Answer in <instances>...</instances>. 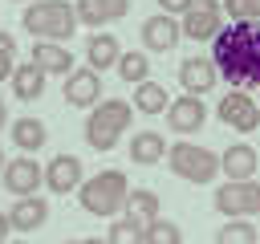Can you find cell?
Segmentation results:
<instances>
[{
	"label": "cell",
	"mask_w": 260,
	"mask_h": 244,
	"mask_svg": "<svg viewBox=\"0 0 260 244\" xmlns=\"http://www.w3.org/2000/svg\"><path fill=\"white\" fill-rule=\"evenodd\" d=\"M211 65L232 89H260V24L232 20L211 41Z\"/></svg>",
	"instance_id": "obj_1"
},
{
	"label": "cell",
	"mask_w": 260,
	"mask_h": 244,
	"mask_svg": "<svg viewBox=\"0 0 260 244\" xmlns=\"http://www.w3.org/2000/svg\"><path fill=\"white\" fill-rule=\"evenodd\" d=\"M126 199H130V179H126V171H98V175L85 179L81 191H77L81 211L102 216V220H118V216L126 211Z\"/></svg>",
	"instance_id": "obj_2"
},
{
	"label": "cell",
	"mask_w": 260,
	"mask_h": 244,
	"mask_svg": "<svg viewBox=\"0 0 260 244\" xmlns=\"http://www.w3.org/2000/svg\"><path fill=\"white\" fill-rule=\"evenodd\" d=\"M20 24H24V33H32V37H41V41L65 45L81 20H77V8H73L69 0H32V4L20 12Z\"/></svg>",
	"instance_id": "obj_3"
},
{
	"label": "cell",
	"mask_w": 260,
	"mask_h": 244,
	"mask_svg": "<svg viewBox=\"0 0 260 244\" xmlns=\"http://www.w3.org/2000/svg\"><path fill=\"white\" fill-rule=\"evenodd\" d=\"M130 122H134V102L106 98V102H98V106L85 114V142L106 155V150L118 146V138L130 130Z\"/></svg>",
	"instance_id": "obj_4"
},
{
	"label": "cell",
	"mask_w": 260,
	"mask_h": 244,
	"mask_svg": "<svg viewBox=\"0 0 260 244\" xmlns=\"http://www.w3.org/2000/svg\"><path fill=\"white\" fill-rule=\"evenodd\" d=\"M167 167L183 179V183H195V187H203V183H211L215 175H219V155L211 150V146H195V142H175L171 150H167Z\"/></svg>",
	"instance_id": "obj_5"
},
{
	"label": "cell",
	"mask_w": 260,
	"mask_h": 244,
	"mask_svg": "<svg viewBox=\"0 0 260 244\" xmlns=\"http://www.w3.org/2000/svg\"><path fill=\"white\" fill-rule=\"evenodd\" d=\"M211 207L228 220H252L260 216V179H244V183H219L211 195Z\"/></svg>",
	"instance_id": "obj_6"
},
{
	"label": "cell",
	"mask_w": 260,
	"mask_h": 244,
	"mask_svg": "<svg viewBox=\"0 0 260 244\" xmlns=\"http://www.w3.org/2000/svg\"><path fill=\"white\" fill-rule=\"evenodd\" d=\"M187 41H215L223 28V0H191V8L179 16Z\"/></svg>",
	"instance_id": "obj_7"
},
{
	"label": "cell",
	"mask_w": 260,
	"mask_h": 244,
	"mask_svg": "<svg viewBox=\"0 0 260 244\" xmlns=\"http://www.w3.org/2000/svg\"><path fill=\"white\" fill-rule=\"evenodd\" d=\"M41 183H45V167H41L32 155H16V159H8V167H4V175H0V187H4L8 195H16V199L37 195Z\"/></svg>",
	"instance_id": "obj_8"
},
{
	"label": "cell",
	"mask_w": 260,
	"mask_h": 244,
	"mask_svg": "<svg viewBox=\"0 0 260 244\" xmlns=\"http://www.w3.org/2000/svg\"><path fill=\"white\" fill-rule=\"evenodd\" d=\"M215 114H219L223 126H232V130H240V134H252V130L260 126V106H256L252 94H244V89H228V94L219 98Z\"/></svg>",
	"instance_id": "obj_9"
},
{
	"label": "cell",
	"mask_w": 260,
	"mask_h": 244,
	"mask_svg": "<svg viewBox=\"0 0 260 244\" xmlns=\"http://www.w3.org/2000/svg\"><path fill=\"white\" fill-rule=\"evenodd\" d=\"M142 45H146V53H167V49H175L179 45V37H183V24H179V16H167V12H154V16H146L142 20Z\"/></svg>",
	"instance_id": "obj_10"
},
{
	"label": "cell",
	"mask_w": 260,
	"mask_h": 244,
	"mask_svg": "<svg viewBox=\"0 0 260 244\" xmlns=\"http://www.w3.org/2000/svg\"><path fill=\"white\" fill-rule=\"evenodd\" d=\"M81 171H85V167H81L77 155H57V159H49V167H45V187H49L53 195L81 191V183H85Z\"/></svg>",
	"instance_id": "obj_11"
},
{
	"label": "cell",
	"mask_w": 260,
	"mask_h": 244,
	"mask_svg": "<svg viewBox=\"0 0 260 244\" xmlns=\"http://www.w3.org/2000/svg\"><path fill=\"white\" fill-rule=\"evenodd\" d=\"M65 102L69 106H81V110H93L102 102V73L98 69H73L65 77Z\"/></svg>",
	"instance_id": "obj_12"
},
{
	"label": "cell",
	"mask_w": 260,
	"mask_h": 244,
	"mask_svg": "<svg viewBox=\"0 0 260 244\" xmlns=\"http://www.w3.org/2000/svg\"><path fill=\"white\" fill-rule=\"evenodd\" d=\"M203 122H207V106H203V98H195V94L175 98L171 110H167V126H171L175 134H195Z\"/></svg>",
	"instance_id": "obj_13"
},
{
	"label": "cell",
	"mask_w": 260,
	"mask_h": 244,
	"mask_svg": "<svg viewBox=\"0 0 260 244\" xmlns=\"http://www.w3.org/2000/svg\"><path fill=\"white\" fill-rule=\"evenodd\" d=\"M219 171L228 175V183L256 179V171H260V155H256V146H248V142H232V146L219 155Z\"/></svg>",
	"instance_id": "obj_14"
},
{
	"label": "cell",
	"mask_w": 260,
	"mask_h": 244,
	"mask_svg": "<svg viewBox=\"0 0 260 244\" xmlns=\"http://www.w3.org/2000/svg\"><path fill=\"white\" fill-rule=\"evenodd\" d=\"M215 81H219V73H215V65H211V57H183V61H179V85H183L187 94L203 98L207 89H215Z\"/></svg>",
	"instance_id": "obj_15"
},
{
	"label": "cell",
	"mask_w": 260,
	"mask_h": 244,
	"mask_svg": "<svg viewBox=\"0 0 260 244\" xmlns=\"http://www.w3.org/2000/svg\"><path fill=\"white\" fill-rule=\"evenodd\" d=\"M73 8H77V20L98 33L102 24L122 20V16L130 12V0H73Z\"/></svg>",
	"instance_id": "obj_16"
},
{
	"label": "cell",
	"mask_w": 260,
	"mask_h": 244,
	"mask_svg": "<svg viewBox=\"0 0 260 244\" xmlns=\"http://www.w3.org/2000/svg\"><path fill=\"white\" fill-rule=\"evenodd\" d=\"M118 57H122V45H118L114 33H93V37L85 41V61H89V69H98V73L118 69Z\"/></svg>",
	"instance_id": "obj_17"
},
{
	"label": "cell",
	"mask_w": 260,
	"mask_h": 244,
	"mask_svg": "<svg viewBox=\"0 0 260 244\" xmlns=\"http://www.w3.org/2000/svg\"><path fill=\"white\" fill-rule=\"evenodd\" d=\"M28 61H32L37 69H45V73H61V77L73 73V53H69L65 45H57V41H37Z\"/></svg>",
	"instance_id": "obj_18"
},
{
	"label": "cell",
	"mask_w": 260,
	"mask_h": 244,
	"mask_svg": "<svg viewBox=\"0 0 260 244\" xmlns=\"http://www.w3.org/2000/svg\"><path fill=\"white\" fill-rule=\"evenodd\" d=\"M126 216H130L138 228H150L154 220H162V199H158V191H150V187H130Z\"/></svg>",
	"instance_id": "obj_19"
},
{
	"label": "cell",
	"mask_w": 260,
	"mask_h": 244,
	"mask_svg": "<svg viewBox=\"0 0 260 244\" xmlns=\"http://www.w3.org/2000/svg\"><path fill=\"white\" fill-rule=\"evenodd\" d=\"M8 220H12V232H37L45 220H49V203L41 195H28V199H16L8 207Z\"/></svg>",
	"instance_id": "obj_20"
},
{
	"label": "cell",
	"mask_w": 260,
	"mask_h": 244,
	"mask_svg": "<svg viewBox=\"0 0 260 244\" xmlns=\"http://www.w3.org/2000/svg\"><path fill=\"white\" fill-rule=\"evenodd\" d=\"M167 150H171V146H167V138H162L158 130H142V134L130 138V159H134L138 167H154V163H162Z\"/></svg>",
	"instance_id": "obj_21"
},
{
	"label": "cell",
	"mask_w": 260,
	"mask_h": 244,
	"mask_svg": "<svg viewBox=\"0 0 260 244\" xmlns=\"http://www.w3.org/2000/svg\"><path fill=\"white\" fill-rule=\"evenodd\" d=\"M45 81H49V73L37 69L32 61H24V65H16V73H12V94H16L20 102H37V98L45 94Z\"/></svg>",
	"instance_id": "obj_22"
},
{
	"label": "cell",
	"mask_w": 260,
	"mask_h": 244,
	"mask_svg": "<svg viewBox=\"0 0 260 244\" xmlns=\"http://www.w3.org/2000/svg\"><path fill=\"white\" fill-rule=\"evenodd\" d=\"M12 142H16L24 155H32V150H41V146L49 142V130H45L41 118H16V122H12Z\"/></svg>",
	"instance_id": "obj_23"
},
{
	"label": "cell",
	"mask_w": 260,
	"mask_h": 244,
	"mask_svg": "<svg viewBox=\"0 0 260 244\" xmlns=\"http://www.w3.org/2000/svg\"><path fill=\"white\" fill-rule=\"evenodd\" d=\"M134 110L138 114H167L171 110V94L158 81H142V85H134Z\"/></svg>",
	"instance_id": "obj_24"
},
{
	"label": "cell",
	"mask_w": 260,
	"mask_h": 244,
	"mask_svg": "<svg viewBox=\"0 0 260 244\" xmlns=\"http://www.w3.org/2000/svg\"><path fill=\"white\" fill-rule=\"evenodd\" d=\"M146 73H150V57H146L142 49H130V53L118 57V77H122L126 85H142V81H150Z\"/></svg>",
	"instance_id": "obj_25"
},
{
	"label": "cell",
	"mask_w": 260,
	"mask_h": 244,
	"mask_svg": "<svg viewBox=\"0 0 260 244\" xmlns=\"http://www.w3.org/2000/svg\"><path fill=\"white\" fill-rule=\"evenodd\" d=\"M215 244H260V232L252 228V220H228L215 232Z\"/></svg>",
	"instance_id": "obj_26"
},
{
	"label": "cell",
	"mask_w": 260,
	"mask_h": 244,
	"mask_svg": "<svg viewBox=\"0 0 260 244\" xmlns=\"http://www.w3.org/2000/svg\"><path fill=\"white\" fill-rule=\"evenodd\" d=\"M106 244H146V228H138L130 216H118V220L110 224Z\"/></svg>",
	"instance_id": "obj_27"
},
{
	"label": "cell",
	"mask_w": 260,
	"mask_h": 244,
	"mask_svg": "<svg viewBox=\"0 0 260 244\" xmlns=\"http://www.w3.org/2000/svg\"><path fill=\"white\" fill-rule=\"evenodd\" d=\"M146 244H183V228L175 220H154L146 228Z\"/></svg>",
	"instance_id": "obj_28"
},
{
	"label": "cell",
	"mask_w": 260,
	"mask_h": 244,
	"mask_svg": "<svg viewBox=\"0 0 260 244\" xmlns=\"http://www.w3.org/2000/svg\"><path fill=\"white\" fill-rule=\"evenodd\" d=\"M12 73H16V41L12 33L0 28V81H12Z\"/></svg>",
	"instance_id": "obj_29"
},
{
	"label": "cell",
	"mask_w": 260,
	"mask_h": 244,
	"mask_svg": "<svg viewBox=\"0 0 260 244\" xmlns=\"http://www.w3.org/2000/svg\"><path fill=\"white\" fill-rule=\"evenodd\" d=\"M228 20H256L260 24V0H223Z\"/></svg>",
	"instance_id": "obj_30"
},
{
	"label": "cell",
	"mask_w": 260,
	"mask_h": 244,
	"mask_svg": "<svg viewBox=\"0 0 260 244\" xmlns=\"http://www.w3.org/2000/svg\"><path fill=\"white\" fill-rule=\"evenodd\" d=\"M154 4H158L167 16H183V12L191 8V0H154Z\"/></svg>",
	"instance_id": "obj_31"
},
{
	"label": "cell",
	"mask_w": 260,
	"mask_h": 244,
	"mask_svg": "<svg viewBox=\"0 0 260 244\" xmlns=\"http://www.w3.org/2000/svg\"><path fill=\"white\" fill-rule=\"evenodd\" d=\"M8 236H12V220H8V211L0 216V244H8Z\"/></svg>",
	"instance_id": "obj_32"
},
{
	"label": "cell",
	"mask_w": 260,
	"mask_h": 244,
	"mask_svg": "<svg viewBox=\"0 0 260 244\" xmlns=\"http://www.w3.org/2000/svg\"><path fill=\"white\" fill-rule=\"evenodd\" d=\"M4 122H8V110H4V102H0V126H4Z\"/></svg>",
	"instance_id": "obj_33"
},
{
	"label": "cell",
	"mask_w": 260,
	"mask_h": 244,
	"mask_svg": "<svg viewBox=\"0 0 260 244\" xmlns=\"http://www.w3.org/2000/svg\"><path fill=\"white\" fill-rule=\"evenodd\" d=\"M4 167H8V159H4V150H0V175H4Z\"/></svg>",
	"instance_id": "obj_34"
},
{
	"label": "cell",
	"mask_w": 260,
	"mask_h": 244,
	"mask_svg": "<svg viewBox=\"0 0 260 244\" xmlns=\"http://www.w3.org/2000/svg\"><path fill=\"white\" fill-rule=\"evenodd\" d=\"M65 244H85V240H65Z\"/></svg>",
	"instance_id": "obj_35"
},
{
	"label": "cell",
	"mask_w": 260,
	"mask_h": 244,
	"mask_svg": "<svg viewBox=\"0 0 260 244\" xmlns=\"http://www.w3.org/2000/svg\"><path fill=\"white\" fill-rule=\"evenodd\" d=\"M8 244H28V240H8Z\"/></svg>",
	"instance_id": "obj_36"
},
{
	"label": "cell",
	"mask_w": 260,
	"mask_h": 244,
	"mask_svg": "<svg viewBox=\"0 0 260 244\" xmlns=\"http://www.w3.org/2000/svg\"><path fill=\"white\" fill-rule=\"evenodd\" d=\"M16 4H32V0H16Z\"/></svg>",
	"instance_id": "obj_37"
}]
</instances>
